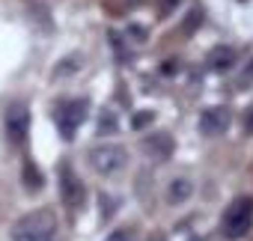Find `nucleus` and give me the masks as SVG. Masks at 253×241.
<instances>
[{
    "instance_id": "1",
    "label": "nucleus",
    "mask_w": 253,
    "mask_h": 241,
    "mask_svg": "<svg viewBox=\"0 0 253 241\" xmlns=\"http://www.w3.org/2000/svg\"><path fill=\"white\" fill-rule=\"evenodd\" d=\"M57 232H60L57 214L51 208H36L15 220L12 241H57Z\"/></svg>"
},
{
    "instance_id": "2",
    "label": "nucleus",
    "mask_w": 253,
    "mask_h": 241,
    "mask_svg": "<svg viewBox=\"0 0 253 241\" xmlns=\"http://www.w3.org/2000/svg\"><path fill=\"white\" fill-rule=\"evenodd\" d=\"M253 226V197H235L220 217V232L226 238H244Z\"/></svg>"
},
{
    "instance_id": "3",
    "label": "nucleus",
    "mask_w": 253,
    "mask_h": 241,
    "mask_svg": "<svg viewBox=\"0 0 253 241\" xmlns=\"http://www.w3.org/2000/svg\"><path fill=\"white\" fill-rule=\"evenodd\" d=\"M86 161L98 176H119L125 167H128V152H125V146H119V143H98V146L89 149Z\"/></svg>"
},
{
    "instance_id": "4",
    "label": "nucleus",
    "mask_w": 253,
    "mask_h": 241,
    "mask_svg": "<svg viewBox=\"0 0 253 241\" xmlns=\"http://www.w3.org/2000/svg\"><path fill=\"white\" fill-rule=\"evenodd\" d=\"M86 110H89V101H86V98L63 101V104L57 107V125H60V131H63L66 137H72V134L81 128V122L86 119Z\"/></svg>"
},
{
    "instance_id": "5",
    "label": "nucleus",
    "mask_w": 253,
    "mask_h": 241,
    "mask_svg": "<svg viewBox=\"0 0 253 241\" xmlns=\"http://www.w3.org/2000/svg\"><path fill=\"white\" fill-rule=\"evenodd\" d=\"M27 128H30V110L27 104L15 101L6 107V137L12 146H21L27 140Z\"/></svg>"
},
{
    "instance_id": "6",
    "label": "nucleus",
    "mask_w": 253,
    "mask_h": 241,
    "mask_svg": "<svg viewBox=\"0 0 253 241\" xmlns=\"http://www.w3.org/2000/svg\"><path fill=\"white\" fill-rule=\"evenodd\" d=\"M60 197L66 202V208H81L84 200H86V188H84V182L78 179V173L69 164L60 167Z\"/></svg>"
},
{
    "instance_id": "7",
    "label": "nucleus",
    "mask_w": 253,
    "mask_h": 241,
    "mask_svg": "<svg viewBox=\"0 0 253 241\" xmlns=\"http://www.w3.org/2000/svg\"><path fill=\"white\" fill-rule=\"evenodd\" d=\"M226 125H229V113H226V107H209V110H203V116H200V131H203L206 137L223 134Z\"/></svg>"
},
{
    "instance_id": "8",
    "label": "nucleus",
    "mask_w": 253,
    "mask_h": 241,
    "mask_svg": "<svg viewBox=\"0 0 253 241\" xmlns=\"http://www.w3.org/2000/svg\"><path fill=\"white\" fill-rule=\"evenodd\" d=\"M143 152L152 155V158H167L173 152V137L167 131H158V134H152V137L143 140Z\"/></svg>"
},
{
    "instance_id": "9",
    "label": "nucleus",
    "mask_w": 253,
    "mask_h": 241,
    "mask_svg": "<svg viewBox=\"0 0 253 241\" xmlns=\"http://www.w3.org/2000/svg\"><path fill=\"white\" fill-rule=\"evenodd\" d=\"M191 197H194V182H191V179L179 176V179H173V182L167 185V202H170V205H182V202H188Z\"/></svg>"
},
{
    "instance_id": "10",
    "label": "nucleus",
    "mask_w": 253,
    "mask_h": 241,
    "mask_svg": "<svg viewBox=\"0 0 253 241\" xmlns=\"http://www.w3.org/2000/svg\"><path fill=\"white\" fill-rule=\"evenodd\" d=\"M232 66H235V48H229V45H220L209 54V69L211 72H229Z\"/></svg>"
},
{
    "instance_id": "11",
    "label": "nucleus",
    "mask_w": 253,
    "mask_h": 241,
    "mask_svg": "<svg viewBox=\"0 0 253 241\" xmlns=\"http://www.w3.org/2000/svg\"><path fill=\"white\" fill-rule=\"evenodd\" d=\"M119 125H116V116L110 113V110H104L101 113V122H98V134H113Z\"/></svg>"
},
{
    "instance_id": "12",
    "label": "nucleus",
    "mask_w": 253,
    "mask_h": 241,
    "mask_svg": "<svg viewBox=\"0 0 253 241\" xmlns=\"http://www.w3.org/2000/svg\"><path fill=\"white\" fill-rule=\"evenodd\" d=\"M75 66H81V57H69L66 63H60V66H57V78H69V75H75V72H72Z\"/></svg>"
},
{
    "instance_id": "13",
    "label": "nucleus",
    "mask_w": 253,
    "mask_h": 241,
    "mask_svg": "<svg viewBox=\"0 0 253 241\" xmlns=\"http://www.w3.org/2000/svg\"><path fill=\"white\" fill-rule=\"evenodd\" d=\"M152 119H155L152 110H140V113H134V122H131V125H134V128H146Z\"/></svg>"
},
{
    "instance_id": "14",
    "label": "nucleus",
    "mask_w": 253,
    "mask_h": 241,
    "mask_svg": "<svg viewBox=\"0 0 253 241\" xmlns=\"http://www.w3.org/2000/svg\"><path fill=\"white\" fill-rule=\"evenodd\" d=\"M24 182H27L30 188H42V176L36 173V167H33V164H27V170H24Z\"/></svg>"
},
{
    "instance_id": "15",
    "label": "nucleus",
    "mask_w": 253,
    "mask_h": 241,
    "mask_svg": "<svg viewBox=\"0 0 253 241\" xmlns=\"http://www.w3.org/2000/svg\"><path fill=\"white\" fill-rule=\"evenodd\" d=\"M107 241H134V238H131V229H116Z\"/></svg>"
},
{
    "instance_id": "16",
    "label": "nucleus",
    "mask_w": 253,
    "mask_h": 241,
    "mask_svg": "<svg viewBox=\"0 0 253 241\" xmlns=\"http://www.w3.org/2000/svg\"><path fill=\"white\" fill-rule=\"evenodd\" d=\"M179 6V0H158V9H161V15H167V12H173Z\"/></svg>"
},
{
    "instance_id": "17",
    "label": "nucleus",
    "mask_w": 253,
    "mask_h": 241,
    "mask_svg": "<svg viewBox=\"0 0 253 241\" xmlns=\"http://www.w3.org/2000/svg\"><path fill=\"white\" fill-rule=\"evenodd\" d=\"M241 125H244V131H247V134H253V107H250V110H244V122H241Z\"/></svg>"
},
{
    "instance_id": "18",
    "label": "nucleus",
    "mask_w": 253,
    "mask_h": 241,
    "mask_svg": "<svg viewBox=\"0 0 253 241\" xmlns=\"http://www.w3.org/2000/svg\"><path fill=\"white\" fill-rule=\"evenodd\" d=\"M241 83H253V60L247 63V69H244V75H241Z\"/></svg>"
}]
</instances>
